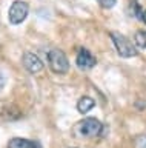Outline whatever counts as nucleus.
Here are the masks:
<instances>
[{
    "mask_svg": "<svg viewBox=\"0 0 146 148\" xmlns=\"http://www.w3.org/2000/svg\"><path fill=\"white\" fill-rule=\"evenodd\" d=\"M102 128H103V125L100 123L98 119L86 117V119L81 120V122L77 123L75 131L79 133L80 136H85V137H95L102 133Z\"/></svg>",
    "mask_w": 146,
    "mask_h": 148,
    "instance_id": "obj_2",
    "label": "nucleus"
},
{
    "mask_svg": "<svg viewBox=\"0 0 146 148\" xmlns=\"http://www.w3.org/2000/svg\"><path fill=\"white\" fill-rule=\"evenodd\" d=\"M3 86H5V76H3V73L0 71V91L3 90Z\"/></svg>",
    "mask_w": 146,
    "mask_h": 148,
    "instance_id": "obj_11",
    "label": "nucleus"
},
{
    "mask_svg": "<svg viewBox=\"0 0 146 148\" xmlns=\"http://www.w3.org/2000/svg\"><path fill=\"white\" fill-rule=\"evenodd\" d=\"M95 106V102L92 97H89V96H83L81 99L79 100V103H77V110H79V113L81 114H85V113H88V111H91Z\"/></svg>",
    "mask_w": 146,
    "mask_h": 148,
    "instance_id": "obj_8",
    "label": "nucleus"
},
{
    "mask_svg": "<svg viewBox=\"0 0 146 148\" xmlns=\"http://www.w3.org/2000/svg\"><path fill=\"white\" fill-rule=\"evenodd\" d=\"M135 43L140 46V48L146 49V31H139L135 34Z\"/></svg>",
    "mask_w": 146,
    "mask_h": 148,
    "instance_id": "obj_9",
    "label": "nucleus"
},
{
    "mask_svg": "<svg viewBox=\"0 0 146 148\" xmlns=\"http://www.w3.org/2000/svg\"><path fill=\"white\" fill-rule=\"evenodd\" d=\"M28 3L26 2H22V0H17L11 5L10 8V12H8V18H10V23L11 25H19L28 16Z\"/></svg>",
    "mask_w": 146,
    "mask_h": 148,
    "instance_id": "obj_4",
    "label": "nucleus"
},
{
    "mask_svg": "<svg viewBox=\"0 0 146 148\" xmlns=\"http://www.w3.org/2000/svg\"><path fill=\"white\" fill-rule=\"evenodd\" d=\"M23 65L29 73H34V74L39 73L43 68V62L34 53H25L23 54Z\"/></svg>",
    "mask_w": 146,
    "mask_h": 148,
    "instance_id": "obj_6",
    "label": "nucleus"
},
{
    "mask_svg": "<svg viewBox=\"0 0 146 148\" xmlns=\"http://www.w3.org/2000/svg\"><path fill=\"white\" fill-rule=\"evenodd\" d=\"M112 42L117 48V53L122 56V57H135L137 56V48L134 46V43L128 39L126 36L120 34V32H111Z\"/></svg>",
    "mask_w": 146,
    "mask_h": 148,
    "instance_id": "obj_1",
    "label": "nucleus"
},
{
    "mask_svg": "<svg viewBox=\"0 0 146 148\" xmlns=\"http://www.w3.org/2000/svg\"><path fill=\"white\" fill-rule=\"evenodd\" d=\"M97 2L100 3V6H103V8H112L114 5H115V0H97Z\"/></svg>",
    "mask_w": 146,
    "mask_h": 148,
    "instance_id": "obj_10",
    "label": "nucleus"
},
{
    "mask_svg": "<svg viewBox=\"0 0 146 148\" xmlns=\"http://www.w3.org/2000/svg\"><path fill=\"white\" fill-rule=\"evenodd\" d=\"M48 62L49 66L54 73L57 74H66L68 69H69V62H68V57L65 56V53L60 49H51L48 53Z\"/></svg>",
    "mask_w": 146,
    "mask_h": 148,
    "instance_id": "obj_3",
    "label": "nucleus"
},
{
    "mask_svg": "<svg viewBox=\"0 0 146 148\" xmlns=\"http://www.w3.org/2000/svg\"><path fill=\"white\" fill-rule=\"evenodd\" d=\"M77 66H79L80 69H91L92 66H95V63H97V60H95V57L92 54H91L89 49L86 48H80L79 53H77Z\"/></svg>",
    "mask_w": 146,
    "mask_h": 148,
    "instance_id": "obj_5",
    "label": "nucleus"
},
{
    "mask_svg": "<svg viewBox=\"0 0 146 148\" xmlns=\"http://www.w3.org/2000/svg\"><path fill=\"white\" fill-rule=\"evenodd\" d=\"M141 20L146 23V11H143V14H141Z\"/></svg>",
    "mask_w": 146,
    "mask_h": 148,
    "instance_id": "obj_12",
    "label": "nucleus"
},
{
    "mask_svg": "<svg viewBox=\"0 0 146 148\" xmlns=\"http://www.w3.org/2000/svg\"><path fill=\"white\" fill-rule=\"evenodd\" d=\"M8 148H37V145L33 140H28V139L14 137L8 142Z\"/></svg>",
    "mask_w": 146,
    "mask_h": 148,
    "instance_id": "obj_7",
    "label": "nucleus"
}]
</instances>
